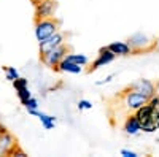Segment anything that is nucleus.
I'll return each mask as SVG.
<instances>
[{"label":"nucleus","instance_id":"13","mask_svg":"<svg viewBox=\"0 0 159 157\" xmlns=\"http://www.w3.org/2000/svg\"><path fill=\"white\" fill-rule=\"evenodd\" d=\"M30 116H35L37 119L42 122V125L46 129V130H51V129H54L56 127V116H51V114H46V113H43V111H38V110H30V111H27Z\"/></svg>","mask_w":159,"mask_h":157},{"label":"nucleus","instance_id":"7","mask_svg":"<svg viewBox=\"0 0 159 157\" xmlns=\"http://www.w3.org/2000/svg\"><path fill=\"white\" fill-rule=\"evenodd\" d=\"M64 43H65V33L57 30L56 33H52L49 38H46L45 41L38 43V46H40V56L45 54V52H48V51H51V49L57 48V46H61V45H64Z\"/></svg>","mask_w":159,"mask_h":157},{"label":"nucleus","instance_id":"1","mask_svg":"<svg viewBox=\"0 0 159 157\" xmlns=\"http://www.w3.org/2000/svg\"><path fill=\"white\" fill-rule=\"evenodd\" d=\"M135 116L140 122V129L145 133H153L159 129V95L154 94L148 103H145L135 111Z\"/></svg>","mask_w":159,"mask_h":157},{"label":"nucleus","instance_id":"12","mask_svg":"<svg viewBox=\"0 0 159 157\" xmlns=\"http://www.w3.org/2000/svg\"><path fill=\"white\" fill-rule=\"evenodd\" d=\"M123 130H124V133H126V135H130V137L139 135V133L142 132V129H140V122H139V119H137L135 113L129 114V116L126 117V119H124Z\"/></svg>","mask_w":159,"mask_h":157},{"label":"nucleus","instance_id":"17","mask_svg":"<svg viewBox=\"0 0 159 157\" xmlns=\"http://www.w3.org/2000/svg\"><path fill=\"white\" fill-rule=\"evenodd\" d=\"M3 70H5V78H7L10 83H13L15 80H18V78L21 76L19 75V70L16 67H5Z\"/></svg>","mask_w":159,"mask_h":157},{"label":"nucleus","instance_id":"15","mask_svg":"<svg viewBox=\"0 0 159 157\" xmlns=\"http://www.w3.org/2000/svg\"><path fill=\"white\" fill-rule=\"evenodd\" d=\"M56 70H59V72H62V73H70V75H80V73H83V67H81V65H78V63H75V62H70V60H67L65 57H64V60L57 65Z\"/></svg>","mask_w":159,"mask_h":157},{"label":"nucleus","instance_id":"24","mask_svg":"<svg viewBox=\"0 0 159 157\" xmlns=\"http://www.w3.org/2000/svg\"><path fill=\"white\" fill-rule=\"evenodd\" d=\"M154 46H156V49L159 51V38H157V40H156V43H154Z\"/></svg>","mask_w":159,"mask_h":157},{"label":"nucleus","instance_id":"18","mask_svg":"<svg viewBox=\"0 0 159 157\" xmlns=\"http://www.w3.org/2000/svg\"><path fill=\"white\" fill-rule=\"evenodd\" d=\"M22 107L27 110V111H30V110H38V100L35 98V97H29L27 100H25L24 103H21Z\"/></svg>","mask_w":159,"mask_h":157},{"label":"nucleus","instance_id":"8","mask_svg":"<svg viewBox=\"0 0 159 157\" xmlns=\"http://www.w3.org/2000/svg\"><path fill=\"white\" fill-rule=\"evenodd\" d=\"M115 59H116V56L113 54V52H111L107 46H103V48H100V49H99L97 59H96L94 62H92V65L89 67V72H96V70H99L100 67H105V65L111 63Z\"/></svg>","mask_w":159,"mask_h":157},{"label":"nucleus","instance_id":"11","mask_svg":"<svg viewBox=\"0 0 159 157\" xmlns=\"http://www.w3.org/2000/svg\"><path fill=\"white\" fill-rule=\"evenodd\" d=\"M11 84H13V87H15L16 94H18V98H19V102H21V103H24L29 97H32L30 89H29V81L25 80V78L19 76L18 80H15Z\"/></svg>","mask_w":159,"mask_h":157},{"label":"nucleus","instance_id":"4","mask_svg":"<svg viewBox=\"0 0 159 157\" xmlns=\"http://www.w3.org/2000/svg\"><path fill=\"white\" fill-rule=\"evenodd\" d=\"M69 52H70L69 46L64 43V45H61V46H57V48H54V49L45 52V54H42L40 57H42V62L46 65V67H49V68H57V65L64 60V57L67 56Z\"/></svg>","mask_w":159,"mask_h":157},{"label":"nucleus","instance_id":"6","mask_svg":"<svg viewBox=\"0 0 159 157\" xmlns=\"http://www.w3.org/2000/svg\"><path fill=\"white\" fill-rule=\"evenodd\" d=\"M127 43L130 45V48H132V51H134V52H142V51H148L156 41H153L147 33L137 32V33L129 37Z\"/></svg>","mask_w":159,"mask_h":157},{"label":"nucleus","instance_id":"19","mask_svg":"<svg viewBox=\"0 0 159 157\" xmlns=\"http://www.w3.org/2000/svg\"><path fill=\"white\" fill-rule=\"evenodd\" d=\"M76 107L80 111H88V110H92V102L88 98H81V100H78Z\"/></svg>","mask_w":159,"mask_h":157},{"label":"nucleus","instance_id":"21","mask_svg":"<svg viewBox=\"0 0 159 157\" xmlns=\"http://www.w3.org/2000/svg\"><path fill=\"white\" fill-rule=\"evenodd\" d=\"M113 78H115V73H111V75H108L105 80H102V81H97L96 83V86H103V84H108V83H111L113 81Z\"/></svg>","mask_w":159,"mask_h":157},{"label":"nucleus","instance_id":"22","mask_svg":"<svg viewBox=\"0 0 159 157\" xmlns=\"http://www.w3.org/2000/svg\"><path fill=\"white\" fill-rule=\"evenodd\" d=\"M11 155H18V157H25L27 154H25V152H24L22 149H19V146H18V148H16L15 151H13V154H11Z\"/></svg>","mask_w":159,"mask_h":157},{"label":"nucleus","instance_id":"14","mask_svg":"<svg viewBox=\"0 0 159 157\" xmlns=\"http://www.w3.org/2000/svg\"><path fill=\"white\" fill-rule=\"evenodd\" d=\"M113 54L118 57H126V56H130V54H134V51H132V48H130V45L127 43V41H113V43H110L108 46H107Z\"/></svg>","mask_w":159,"mask_h":157},{"label":"nucleus","instance_id":"23","mask_svg":"<svg viewBox=\"0 0 159 157\" xmlns=\"http://www.w3.org/2000/svg\"><path fill=\"white\" fill-rule=\"evenodd\" d=\"M3 132H7V129H5V127H3V125H0V135H2V133H3Z\"/></svg>","mask_w":159,"mask_h":157},{"label":"nucleus","instance_id":"16","mask_svg":"<svg viewBox=\"0 0 159 157\" xmlns=\"http://www.w3.org/2000/svg\"><path fill=\"white\" fill-rule=\"evenodd\" d=\"M65 59L70 60V62H75L78 65H81V67H86V65L89 63V57L86 54H78V52H69V54L65 56Z\"/></svg>","mask_w":159,"mask_h":157},{"label":"nucleus","instance_id":"3","mask_svg":"<svg viewBox=\"0 0 159 157\" xmlns=\"http://www.w3.org/2000/svg\"><path fill=\"white\" fill-rule=\"evenodd\" d=\"M148 97L143 95L137 90H132V89H126L124 92L121 94V102H123V107L127 113H135L140 107H143L145 103H148Z\"/></svg>","mask_w":159,"mask_h":157},{"label":"nucleus","instance_id":"25","mask_svg":"<svg viewBox=\"0 0 159 157\" xmlns=\"http://www.w3.org/2000/svg\"><path fill=\"white\" fill-rule=\"evenodd\" d=\"M34 2H37V0H32V3H34Z\"/></svg>","mask_w":159,"mask_h":157},{"label":"nucleus","instance_id":"9","mask_svg":"<svg viewBox=\"0 0 159 157\" xmlns=\"http://www.w3.org/2000/svg\"><path fill=\"white\" fill-rule=\"evenodd\" d=\"M127 89L137 90V92H140V94H143V95H147L148 98H151V97L156 94V90H157V87H156V84H154L153 81L143 80V78H142V80H137L135 83L129 84Z\"/></svg>","mask_w":159,"mask_h":157},{"label":"nucleus","instance_id":"2","mask_svg":"<svg viewBox=\"0 0 159 157\" xmlns=\"http://www.w3.org/2000/svg\"><path fill=\"white\" fill-rule=\"evenodd\" d=\"M61 22L54 18H45V19H35V38L38 43L45 41L46 38H49L52 33H56L59 30Z\"/></svg>","mask_w":159,"mask_h":157},{"label":"nucleus","instance_id":"20","mask_svg":"<svg viewBox=\"0 0 159 157\" xmlns=\"http://www.w3.org/2000/svg\"><path fill=\"white\" fill-rule=\"evenodd\" d=\"M121 155L123 157H139V152L132 151V149H121Z\"/></svg>","mask_w":159,"mask_h":157},{"label":"nucleus","instance_id":"10","mask_svg":"<svg viewBox=\"0 0 159 157\" xmlns=\"http://www.w3.org/2000/svg\"><path fill=\"white\" fill-rule=\"evenodd\" d=\"M18 148V141L8 130L0 135V155H11Z\"/></svg>","mask_w":159,"mask_h":157},{"label":"nucleus","instance_id":"5","mask_svg":"<svg viewBox=\"0 0 159 157\" xmlns=\"http://www.w3.org/2000/svg\"><path fill=\"white\" fill-rule=\"evenodd\" d=\"M34 8H35V19L54 18L57 2L56 0H37V2H34Z\"/></svg>","mask_w":159,"mask_h":157}]
</instances>
